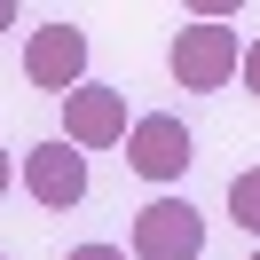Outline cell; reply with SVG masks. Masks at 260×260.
I'll return each mask as SVG.
<instances>
[{
    "instance_id": "6da1fadb",
    "label": "cell",
    "mask_w": 260,
    "mask_h": 260,
    "mask_svg": "<svg viewBox=\"0 0 260 260\" xmlns=\"http://www.w3.org/2000/svg\"><path fill=\"white\" fill-rule=\"evenodd\" d=\"M166 63H174V79L189 87V95H213V87H229L237 79V63H244V40L229 32V24H181L174 32V48H166Z\"/></svg>"
},
{
    "instance_id": "7a4b0ae2",
    "label": "cell",
    "mask_w": 260,
    "mask_h": 260,
    "mask_svg": "<svg viewBox=\"0 0 260 260\" xmlns=\"http://www.w3.org/2000/svg\"><path fill=\"white\" fill-rule=\"evenodd\" d=\"M205 252V213L189 197H150L134 213V260H197Z\"/></svg>"
},
{
    "instance_id": "3957f363",
    "label": "cell",
    "mask_w": 260,
    "mask_h": 260,
    "mask_svg": "<svg viewBox=\"0 0 260 260\" xmlns=\"http://www.w3.org/2000/svg\"><path fill=\"white\" fill-rule=\"evenodd\" d=\"M126 166L142 181H181L197 166V142H189V126H181L174 111H150V118L126 126Z\"/></svg>"
},
{
    "instance_id": "277c9868",
    "label": "cell",
    "mask_w": 260,
    "mask_h": 260,
    "mask_svg": "<svg viewBox=\"0 0 260 260\" xmlns=\"http://www.w3.org/2000/svg\"><path fill=\"white\" fill-rule=\"evenodd\" d=\"M24 79L48 87V95H71V87H87V32L79 24H40L32 40H24Z\"/></svg>"
},
{
    "instance_id": "5b68a950",
    "label": "cell",
    "mask_w": 260,
    "mask_h": 260,
    "mask_svg": "<svg viewBox=\"0 0 260 260\" xmlns=\"http://www.w3.org/2000/svg\"><path fill=\"white\" fill-rule=\"evenodd\" d=\"M126 95H118V87H71L63 95V142L71 150H111V142H126Z\"/></svg>"
},
{
    "instance_id": "8992f818",
    "label": "cell",
    "mask_w": 260,
    "mask_h": 260,
    "mask_svg": "<svg viewBox=\"0 0 260 260\" xmlns=\"http://www.w3.org/2000/svg\"><path fill=\"white\" fill-rule=\"evenodd\" d=\"M24 189H32L48 213H71V205L87 197V158L55 134V142H40L32 158H24Z\"/></svg>"
},
{
    "instance_id": "52a82bcc",
    "label": "cell",
    "mask_w": 260,
    "mask_h": 260,
    "mask_svg": "<svg viewBox=\"0 0 260 260\" xmlns=\"http://www.w3.org/2000/svg\"><path fill=\"white\" fill-rule=\"evenodd\" d=\"M229 221H237L244 237H260V166H252V174H237V181H229Z\"/></svg>"
},
{
    "instance_id": "ba28073f",
    "label": "cell",
    "mask_w": 260,
    "mask_h": 260,
    "mask_svg": "<svg viewBox=\"0 0 260 260\" xmlns=\"http://www.w3.org/2000/svg\"><path fill=\"white\" fill-rule=\"evenodd\" d=\"M237 79L252 87V103H260V40H252V48H244V63H237Z\"/></svg>"
},
{
    "instance_id": "9c48e42d",
    "label": "cell",
    "mask_w": 260,
    "mask_h": 260,
    "mask_svg": "<svg viewBox=\"0 0 260 260\" xmlns=\"http://www.w3.org/2000/svg\"><path fill=\"white\" fill-rule=\"evenodd\" d=\"M63 260H126V252H118V244H71Z\"/></svg>"
},
{
    "instance_id": "30bf717a",
    "label": "cell",
    "mask_w": 260,
    "mask_h": 260,
    "mask_svg": "<svg viewBox=\"0 0 260 260\" xmlns=\"http://www.w3.org/2000/svg\"><path fill=\"white\" fill-rule=\"evenodd\" d=\"M8 24H16V0H0V32H8Z\"/></svg>"
},
{
    "instance_id": "8fae6325",
    "label": "cell",
    "mask_w": 260,
    "mask_h": 260,
    "mask_svg": "<svg viewBox=\"0 0 260 260\" xmlns=\"http://www.w3.org/2000/svg\"><path fill=\"white\" fill-rule=\"evenodd\" d=\"M0 197H8V150H0Z\"/></svg>"
},
{
    "instance_id": "7c38bea8",
    "label": "cell",
    "mask_w": 260,
    "mask_h": 260,
    "mask_svg": "<svg viewBox=\"0 0 260 260\" xmlns=\"http://www.w3.org/2000/svg\"><path fill=\"white\" fill-rule=\"evenodd\" d=\"M252 260H260V252H252Z\"/></svg>"
}]
</instances>
